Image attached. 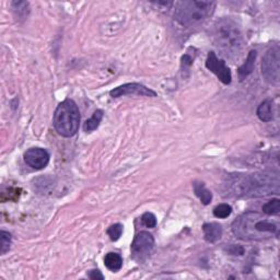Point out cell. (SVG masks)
<instances>
[{"label":"cell","mask_w":280,"mask_h":280,"mask_svg":"<svg viewBox=\"0 0 280 280\" xmlns=\"http://www.w3.org/2000/svg\"><path fill=\"white\" fill-rule=\"evenodd\" d=\"M215 8L216 3L212 1L186 0L177 2L174 11V20L186 28H192L206 21L215 11Z\"/></svg>","instance_id":"277c9868"},{"label":"cell","mask_w":280,"mask_h":280,"mask_svg":"<svg viewBox=\"0 0 280 280\" xmlns=\"http://www.w3.org/2000/svg\"><path fill=\"white\" fill-rule=\"evenodd\" d=\"M53 124L56 131L63 137H73L79 130L80 112L77 104L67 99L57 106Z\"/></svg>","instance_id":"5b68a950"},{"label":"cell","mask_w":280,"mask_h":280,"mask_svg":"<svg viewBox=\"0 0 280 280\" xmlns=\"http://www.w3.org/2000/svg\"><path fill=\"white\" fill-rule=\"evenodd\" d=\"M89 277L93 280H103L104 277L103 275L101 274V272L99 269H94V270H91L90 274H89Z\"/></svg>","instance_id":"603a6c76"},{"label":"cell","mask_w":280,"mask_h":280,"mask_svg":"<svg viewBox=\"0 0 280 280\" xmlns=\"http://www.w3.org/2000/svg\"><path fill=\"white\" fill-rule=\"evenodd\" d=\"M280 48L278 45L270 47L261 59V75L266 81L277 86L280 80Z\"/></svg>","instance_id":"8992f818"},{"label":"cell","mask_w":280,"mask_h":280,"mask_svg":"<svg viewBox=\"0 0 280 280\" xmlns=\"http://www.w3.org/2000/svg\"><path fill=\"white\" fill-rule=\"evenodd\" d=\"M226 196L237 198H259L279 194L278 173L256 172L251 174H230L224 182Z\"/></svg>","instance_id":"6da1fadb"},{"label":"cell","mask_w":280,"mask_h":280,"mask_svg":"<svg viewBox=\"0 0 280 280\" xmlns=\"http://www.w3.org/2000/svg\"><path fill=\"white\" fill-rule=\"evenodd\" d=\"M261 210L267 216H277L280 212V201L278 198H274L272 201L264 204Z\"/></svg>","instance_id":"e0dca14e"},{"label":"cell","mask_w":280,"mask_h":280,"mask_svg":"<svg viewBox=\"0 0 280 280\" xmlns=\"http://www.w3.org/2000/svg\"><path fill=\"white\" fill-rule=\"evenodd\" d=\"M204 238L208 243H215L219 241L222 237V226L216 222L205 224L203 225Z\"/></svg>","instance_id":"8fae6325"},{"label":"cell","mask_w":280,"mask_h":280,"mask_svg":"<svg viewBox=\"0 0 280 280\" xmlns=\"http://www.w3.org/2000/svg\"><path fill=\"white\" fill-rule=\"evenodd\" d=\"M104 265L111 272H118L123 266L122 256L117 253H108L104 257Z\"/></svg>","instance_id":"9a60e30c"},{"label":"cell","mask_w":280,"mask_h":280,"mask_svg":"<svg viewBox=\"0 0 280 280\" xmlns=\"http://www.w3.org/2000/svg\"><path fill=\"white\" fill-rule=\"evenodd\" d=\"M193 187L195 195L199 198V201L202 202V204H204L205 206L209 205L212 201V194L210 190H208L206 188L205 184H204L203 182H194Z\"/></svg>","instance_id":"4fadbf2b"},{"label":"cell","mask_w":280,"mask_h":280,"mask_svg":"<svg viewBox=\"0 0 280 280\" xmlns=\"http://www.w3.org/2000/svg\"><path fill=\"white\" fill-rule=\"evenodd\" d=\"M0 240H1V243H0V247H1V250H0V253H1V255H4L6 253L10 250V245H11V234L7 232V231H1L0 232Z\"/></svg>","instance_id":"ffe728a7"},{"label":"cell","mask_w":280,"mask_h":280,"mask_svg":"<svg viewBox=\"0 0 280 280\" xmlns=\"http://www.w3.org/2000/svg\"><path fill=\"white\" fill-rule=\"evenodd\" d=\"M232 232L243 241H263L272 235H278V226L261 213L248 211L233 221Z\"/></svg>","instance_id":"3957f363"},{"label":"cell","mask_w":280,"mask_h":280,"mask_svg":"<svg viewBox=\"0 0 280 280\" xmlns=\"http://www.w3.org/2000/svg\"><path fill=\"white\" fill-rule=\"evenodd\" d=\"M16 16L25 19L29 15V2L28 1H13L11 3Z\"/></svg>","instance_id":"ac0fdd59"},{"label":"cell","mask_w":280,"mask_h":280,"mask_svg":"<svg viewBox=\"0 0 280 280\" xmlns=\"http://www.w3.org/2000/svg\"><path fill=\"white\" fill-rule=\"evenodd\" d=\"M256 114L261 122H272L274 119L273 102L270 100H265L264 102H261L259 109H257Z\"/></svg>","instance_id":"7c38bea8"},{"label":"cell","mask_w":280,"mask_h":280,"mask_svg":"<svg viewBox=\"0 0 280 280\" xmlns=\"http://www.w3.org/2000/svg\"><path fill=\"white\" fill-rule=\"evenodd\" d=\"M229 252L233 255H242L244 253V248L242 246H239V245H237V246L232 245L231 246V250H229Z\"/></svg>","instance_id":"cb8c5ba5"},{"label":"cell","mask_w":280,"mask_h":280,"mask_svg":"<svg viewBox=\"0 0 280 280\" xmlns=\"http://www.w3.org/2000/svg\"><path fill=\"white\" fill-rule=\"evenodd\" d=\"M110 94L112 97H119V96L131 95V94L141 95V96H150V97L157 96V93H155L153 90L145 87L144 84L136 83V82L126 83V84H123V86L115 88L110 92Z\"/></svg>","instance_id":"ba28073f"},{"label":"cell","mask_w":280,"mask_h":280,"mask_svg":"<svg viewBox=\"0 0 280 280\" xmlns=\"http://www.w3.org/2000/svg\"><path fill=\"white\" fill-rule=\"evenodd\" d=\"M256 51H251L248 54L246 61L244 63L241 67L239 68V78L240 80L245 79L248 75L252 74L253 69H254L255 59H256Z\"/></svg>","instance_id":"5bb4252c"},{"label":"cell","mask_w":280,"mask_h":280,"mask_svg":"<svg viewBox=\"0 0 280 280\" xmlns=\"http://www.w3.org/2000/svg\"><path fill=\"white\" fill-rule=\"evenodd\" d=\"M122 233H123V225L119 224L111 225L108 229V234L112 241H117V240L121 238Z\"/></svg>","instance_id":"44dd1931"},{"label":"cell","mask_w":280,"mask_h":280,"mask_svg":"<svg viewBox=\"0 0 280 280\" xmlns=\"http://www.w3.org/2000/svg\"><path fill=\"white\" fill-rule=\"evenodd\" d=\"M231 212H232V207L228 204H220L213 209V216L219 219H224L231 215Z\"/></svg>","instance_id":"d6986e66"},{"label":"cell","mask_w":280,"mask_h":280,"mask_svg":"<svg viewBox=\"0 0 280 280\" xmlns=\"http://www.w3.org/2000/svg\"><path fill=\"white\" fill-rule=\"evenodd\" d=\"M141 222H142V224L147 226V228L151 229V228H154V226L157 225V218H155L153 213L146 212L141 217Z\"/></svg>","instance_id":"7402d4cb"},{"label":"cell","mask_w":280,"mask_h":280,"mask_svg":"<svg viewBox=\"0 0 280 280\" xmlns=\"http://www.w3.org/2000/svg\"><path fill=\"white\" fill-rule=\"evenodd\" d=\"M210 37L222 54L230 59H238L244 48L243 34L239 25L230 18H221L213 23Z\"/></svg>","instance_id":"7a4b0ae2"},{"label":"cell","mask_w":280,"mask_h":280,"mask_svg":"<svg viewBox=\"0 0 280 280\" xmlns=\"http://www.w3.org/2000/svg\"><path fill=\"white\" fill-rule=\"evenodd\" d=\"M206 67L215 74L224 84H230L232 81V75H231L230 69L226 67L225 61L218 58L213 52H210L207 56Z\"/></svg>","instance_id":"52a82bcc"},{"label":"cell","mask_w":280,"mask_h":280,"mask_svg":"<svg viewBox=\"0 0 280 280\" xmlns=\"http://www.w3.org/2000/svg\"><path fill=\"white\" fill-rule=\"evenodd\" d=\"M24 162L35 170H42L50 162V153L43 148H30L24 153Z\"/></svg>","instance_id":"30bf717a"},{"label":"cell","mask_w":280,"mask_h":280,"mask_svg":"<svg viewBox=\"0 0 280 280\" xmlns=\"http://www.w3.org/2000/svg\"><path fill=\"white\" fill-rule=\"evenodd\" d=\"M103 111L101 110H96L94 113H93L92 116L88 119V121L84 123V126H83V130L84 131L87 132H90L95 131L97 127H99L100 123L102 122V118H103Z\"/></svg>","instance_id":"2e32d148"},{"label":"cell","mask_w":280,"mask_h":280,"mask_svg":"<svg viewBox=\"0 0 280 280\" xmlns=\"http://www.w3.org/2000/svg\"><path fill=\"white\" fill-rule=\"evenodd\" d=\"M153 246L154 239L152 234L147 231H141L135 235L134 241L131 243V252L136 256H145L153 250Z\"/></svg>","instance_id":"9c48e42d"}]
</instances>
